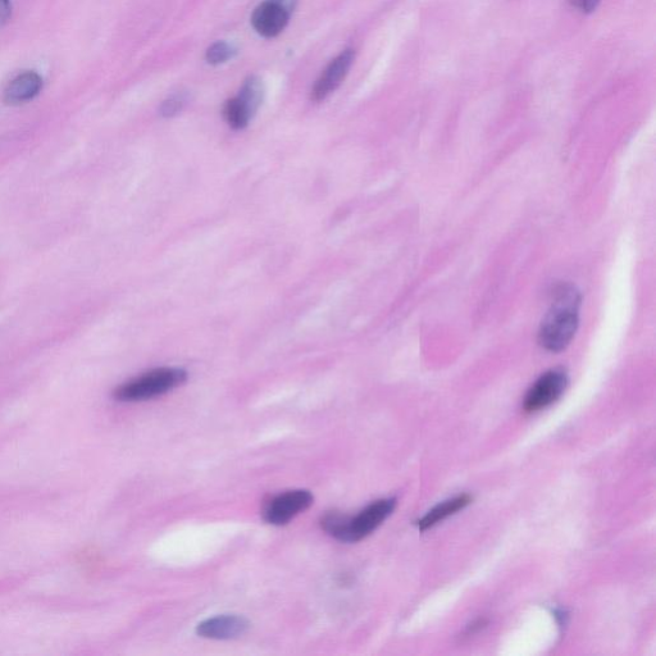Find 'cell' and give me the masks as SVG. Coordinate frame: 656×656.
<instances>
[{
  "label": "cell",
  "mask_w": 656,
  "mask_h": 656,
  "mask_svg": "<svg viewBox=\"0 0 656 656\" xmlns=\"http://www.w3.org/2000/svg\"><path fill=\"white\" fill-rule=\"evenodd\" d=\"M580 294L573 286H563L541 323L539 341L549 352H562L576 335L580 318Z\"/></svg>",
  "instance_id": "obj_1"
},
{
  "label": "cell",
  "mask_w": 656,
  "mask_h": 656,
  "mask_svg": "<svg viewBox=\"0 0 656 656\" xmlns=\"http://www.w3.org/2000/svg\"><path fill=\"white\" fill-rule=\"evenodd\" d=\"M395 499L377 500L355 517L332 512L321 518V526L328 535L341 542H358L375 532L394 512Z\"/></svg>",
  "instance_id": "obj_2"
},
{
  "label": "cell",
  "mask_w": 656,
  "mask_h": 656,
  "mask_svg": "<svg viewBox=\"0 0 656 656\" xmlns=\"http://www.w3.org/2000/svg\"><path fill=\"white\" fill-rule=\"evenodd\" d=\"M188 380V373L181 368H157L118 386L113 393L118 402H145L170 393Z\"/></svg>",
  "instance_id": "obj_3"
},
{
  "label": "cell",
  "mask_w": 656,
  "mask_h": 656,
  "mask_svg": "<svg viewBox=\"0 0 656 656\" xmlns=\"http://www.w3.org/2000/svg\"><path fill=\"white\" fill-rule=\"evenodd\" d=\"M263 99V85L257 77H249L241 86L238 97L232 98L223 108L225 120L234 130H243L252 121Z\"/></svg>",
  "instance_id": "obj_4"
},
{
  "label": "cell",
  "mask_w": 656,
  "mask_h": 656,
  "mask_svg": "<svg viewBox=\"0 0 656 656\" xmlns=\"http://www.w3.org/2000/svg\"><path fill=\"white\" fill-rule=\"evenodd\" d=\"M313 501L312 492L308 490L282 492L268 501L264 507V521L272 526H285L300 513L311 508Z\"/></svg>",
  "instance_id": "obj_5"
},
{
  "label": "cell",
  "mask_w": 656,
  "mask_h": 656,
  "mask_svg": "<svg viewBox=\"0 0 656 656\" xmlns=\"http://www.w3.org/2000/svg\"><path fill=\"white\" fill-rule=\"evenodd\" d=\"M294 0H266L259 4L252 16L254 30L263 38H276L290 21Z\"/></svg>",
  "instance_id": "obj_6"
},
{
  "label": "cell",
  "mask_w": 656,
  "mask_h": 656,
  "mask_svg": "<svg viewBox=\"0 0 656 656\" xmlns=\"http://www.w3.org/2000/svg\"><path fill=\"white\" fill-rule=\"evenodd\" d=\"M567 384L568 378L563 371L554 369V371L546 372L528 391L523 407L528 413L548 408L563 395Z\"/></svg>",
  "instance_id": "obj_7"
},
{
  "label": "cell",
  "mask_w": 656,
  "mask_h": 656,
  "mask_svg": "<svg viewBox=\"0 0 656 656\" xmlns=\"http://www.w3.org/2000/svg\"><path fill=\"white\" fill-rule=\"evenodd\" d=\"M355 53L353 49H346L340 56H337L326 70L322 72L320 79L316 81L312 89V100L322 102L328 95L334 93L339 88L341 82L349 74L354 62Z\"/></svg>",
  "instance_id": "obj_8"
},
{
  "label": "cell",
  "mask_w": 656,
  "mask_h": 656,
  "mask_svg": "<svg viewBox=\"0 0 656 656\" xmlns=\"http://www.w3.org/2000/svg\"><path fill=\"white\" fill-rule=\"evenodd\" d=\"M249 626V622L239 615H218L199 623L197 633L203 639L234 640L245 635Z\"/></svg>",
  "instance_id": "obj_9"
},
{
  "label": "cell",
  "mask_w": 656,
  "mask_h": 656,
  "mask_svg": "<svg viewBox=\"0 0 656 656\" xmlns=\"http://www.w3.org/2000/svg\"><path fill=\"white\" fill-rule=\"evenodd\" d=\"M43 89V79L33 71L24 72L8 82L4 89V100L12 106L33 100Z\"/></svg>",
  "instance_id": "obj_10"
},
{
  "label": "cell",
  "mask_w": 656,
  "mask_h": 656,
  "mask_svg": "<svg viewBox=\"0 0 656 656\" xmlns=\"http://www.w3.org/2000/svg\"><path fill=\"white\" fill-rule=\"evenodd\" d=\"M471 503V496L462 495L458 498L450 499L444 501L437 505L434 509L430 510L426 514V517H423L421 521L418 522L419 530L426 531L428 528L434 527L437 523L444 521V519L453 516V514L459 512L467 507Z\"/></svg>",
  "instance_id": "obj_11"
},
{
  "label": "cell",
  "mask_w": 656,
  "mask_h": 656,
  "mask_svg": "<svg viewBox=\"0 0 656 656\" xmlns=\"http://www.w3.org/2000/svg\"><path fill=\"white\" fill-rule=\"evenodd\" d=\"M235 53L236 50L230 44L225 43V41H218L207 50V56L205 57L211 65H221V63H225L234 57Z\"/></svg>",
  "instance_id": "obj_12"
},
{
  "label": "cell",
  "mask_w": 656,
  "mask_h": 656,
  "mask_svg": "<svg viewBox=\"0 0 656 656\" xmlns=\"http://www.w3.org/2000/svg\"><path fill=\"white\" fill-rule=\"evenodd\" d=\"M185 106V99L182 97H172L171 99L166 100V102L163 103V106L161 108L162 115L166 117H172L177 115L182 109V107Z\"/></svg>",
  "instance_id": "obj_13"
},
{
  "label": "cell",
  "mask_w": 656,
  "mask_h": 656,
  "mask_svg": "<svg viewBox=\"0 0 656 656\" xmlns=\"http://www.w3.org/2000/svg\"><path fill=\"white\" fill-rule=\"evenodd\" d=\"M601 0H569L573 7L580 9L581 12L590 13L598 8Z\"/></svg>",
  "instance_id": "obj_14"
},
{
  "label": "cell",
  "mask_w": 656,
  "mask_h": 656,
  "mask_svg": "<svg viewBox=\"0 0 656 656\" xmlns=\"http://www.w3.org/2000/svg\"><path fill=\"white\" fill-rule=\"evenodd\" d=\"M12 6L11 0H0V27H2L11 17Z\"/></svg>",
  "instance_id": "obj_15"
}]
</instances>
